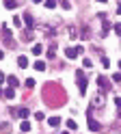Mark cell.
<instances>
[{"mask_svg":"<svg viewBox=\"0 0 121 134\" xmlns=\"http://www.w3.org/2000/svg\"><path fill=\"white\" fill-rule=\"evenodd\" d=\"M76 82L78 87H80V95L86 93V74L84 71H76Z\"/></svg>","mask_w":121,"mask_h":134,"instance_id":"obj_1","label":"cell"},{"mask_svg":"<svg viewBox=\"0 0 121 134\" xmlns=\"http://www.w3.org/2000/svg\"><path fill=\"white\" fill-rule=\"evenodd\" d=\"M82 52H84V48H82V46H76V48H65V56H67V58H78Z\"/></svg>","mask_w":121,"mask_h":134,"instance_id":"obj_2","label":"cell"},{"mask_svg":"<svg viewBox=\"0 0 121 134\" xmlns=\"http://www.w3.org/2000/svg\"><path fill=\"white\" fill-rule=\"evenodd\" d=\"M104 104H106V93H104V91H100V93L93 97L91 106H93V108H104Z\"/></svg>","mask_w":121,"mask_h":134,"instance_id":"obj_3","label":"cell"},{"mask_svg":"<svg viewBox=\"0 0 121 134\" xmlns=\"http://www.w3.org/2000/svg\"><path fill=\"white\" fill-rule=\"evenodd\" d=\"M86 119H89V128H91V132H100V130H102V125H100L97 121H93V113H91V110L86 113Z\"/></svg>","mask_w":121,"mask_h":134,"instance_id":"obj_4","label":"cell"},{"mask_svg":"<svg viewBox=\"0 0 121 134\" xmlns=\"http://www.w3.org/2000/svg\"><path fill=\"white\" fill-rule=\"evenodd\" d=\"M30 115L28 108H13V117H20V119H26Z\"/></svg>","mask_w":121,"mask_h":134,"instance_id":"obj_5","label":"cell"},{"mask_svg":"<svg viewBox=\"0 0 121 134\" xmlns=\"http://www.w3.org/2000/svg\"><path fill=\"white\" fill-rule=\"evenodd\" d=\"M97 85L102 87V91H104V93H106V91H110V82L104 78V76H100V78H97Z\"/></svg>","mask_w":121,"mask_h":134,"instance_id":"obj_6","label":"cell"},{"mask_svg":"<svg viewBox=\"0 0 121 134\" xmlns=\"http://www.w3.org/2000/svg\"><path fill=\"white\" fill-rule=\"evenodd\" d=\"M24 22H26V28H32V26H35V20H32V15H30V13H26V15H24Z\"/></svg>","mask_w":121,"mask_h":134,"instance_id":"obj_7","label":"cell"},{"mask_svg":"<svg viewBox=\"0 0 121 134\" xmlns=\"http://www.w3.org/2000/svg\"><path fill=\"white\" fill-rule=\"evenodd\" d=\"M67 35H69V39H78V30H76V26H69V28H67Z\"/></svg>","mask_w":121,"mask_h":134,"instance_id":"obj_8","label":"cell"},{"mask_svg":"<svg viewBox=\"0 0 121 134\" xmlns=\"http://www.w3.org/2000/svg\"><path fill=\"white\" fill-rule=\"evenodd\" d=\"M80 37H82V39H89V37H91L89 26H82V28H80Z\"/></svg>","mask_w":121,"mask_h":134,"instance_id":"obj_9","label":"cell"},{"mask_svg":"<svg viewBox=\"0 0 121 134\" xmlns=\"http://www.w3.org/2000/svg\"><path fill=\"white\" fill-rule=\"evenodd\" d=\"M22 39L26 41V43H30V41H32V32H30V28H28V30H24V35H22Z\"/></svg>","mask_w":121,"mask_h":134,"instance_id":"obj_10","label":"cell"},{"mask_svg":"<svg viewBox=\"0 0 121 134\" xmlns=\"http://www.w3.org/2000/svg\"><path fill=\"white\" fill-rule=\"evenodd\" d=\"M17 65H20L22 69H24V67H28V58H26V56H20V58H17Z\"/></svg>","mask_w":121,"mask_h":134,"instance_id":"obj_11","label":"cell"},{"mask_svg":"<svg viewBox=\"0 0 121 134\" xmlns=\"http://www.w3.org/2000/svg\"><path fill=\"white\" fill-rule=\"evenodd\" d=\"M4 97H7V99H13V97H15V91H13V87H9V89L4 91Z\"/></svg>","mask_w":121,"mask_h":134,"instance_id":"obj_12","label":"cell"},{"mask_svg":"<svg viewBox=\"0 0 121 134\" xmlns=\"http://www.w3.org/2000/svg\"><path fill=\"white\" fill-rule=\"evenodd\" d=\"M35 69H37V71H46V63H43V61H37V63H35Z\"/></svg>","mask_w":121,"mask_h":134,"instance_id":"obj_13","label":"cell"},{"mask_svg":"<svg viewBox=\"0 0 121 134\" xmlns=\"http://www.w3.org/2000/svg\"><path fill=\"white\" fill-rule=\"evenodd\" d=\"M48 123L52 125V128H56V125L60 123V119H58V117H50V119H48Z\"/></svg>","mask_w":121,"mask_h":134,"instance_id":"obj_14","label":"cell"},{"mask_svg":"<svg viewBox=\"0 0 121 134\" xmlns=\"http://www.w3.org/2000/svg\"><path fill=\"white\" fill-rule=\"evenodd\" d=\"M54 54H56V46L52 43V46L48 48V58H54Z\"/></svg>","mask_w":121,"mask_h":134,"instance_id":"obj_15","label":"cell"},{"mask_svg":"<svg viewBox=\"0 0 121 134\" xmlns=\"http://www.w3.org/2000/svg\"><path fill=\"white\" fill-rule=\"evenodd\" d=\"M20 128H22V132H30V123H28V121L24 119V121L20 123Z\"/></svg>","mask_w":121,"mask_h":134,"instance_id":"obj_16","label":"cell"},{"mask_svg":"<svg viewBox=\"0 0 121 134\" xmlns=\"http://www.w3.org/2000/svg\"><path fill=\"white\" fill-rule=\"evenodd\" d=\"M7 82H9V87H13V89L17 87V78H15V76H9V78H7Z\"/></svg>","mask_w":121,"mask_h":134,"instance_id":"obj_17","label":"cell"},{"mask_svg":"<svg viewBox=\"0 0 121 134\" xmlns=\"http://www.w3.org/2000/svg\"><path fill=\"white\" fill-rule=\"evenodd\" d=\"M4 7H7V9H15L17 2H15V0H4Z\"/></svg>","mask_w":121,"mask_h":134,"instance_id":"obj_18","label":"cell"},{"mask_svg":"<svg viewBox=\"0 0 121 134\" xmlns=\"http://www.w3.org/2000/svg\"><path fill=\"white\" fill-rule=\"evenodd\" d=\"M0 132H2V134L11 132V125H9V123H0Z\"/></svg>","mask_w":121,"mask_h":134,"instance_id":"obj_19","label":"cell"},{"mask_svg":"<svg viewBox=\"0 0 121 134\" xmlns=\"http://www.w3.org/2000/svg\"><path fill=\"white\" fill-rule=\"evenodd\" d=\"M108 30H110V24H108V22H104V28H102V37H106V35H108Z\"/></svg>","mask_w":121,"mask_h":134,"instance_id":"obj_20","label":"cell"},{"mask_svg":"<svg viewBox=\"0 0 121 134\" xmlns=\"http://www.w3.org/2000/svg\"><path fill=\"white\" fill-rule=\"evenodd\" d=\"M58 4H60V7H63V9H65V11H69V9H72V4H69V2H67V0H58Z\"/></svg>","mask_w":121,"mask_h":134,"instance_id":"obj_21","label":"cell"},{"mask_svg":"<svg viewBox=\"0 0 121 134\" xmlns=\"http://www.w3.org/2000/svg\"><path fill=\"white\" fill-rule=\"evenodd\" d=\"M67 128H69V130H78V123H76L74 119H69V121H67Z\"/></svg>","mask_w":121,"mask_h":134,"instance_id":"obj_22","label":"cell"},{"mask_svg":"<svg viewBox=\"0 0 121 134\" xmlns=\"http://www.w3.org/2000/svg\"><path fill=\"white\" fill-rule=\"evenodd\" d=\"M41 52H43V48H41L39 43H37V46H32V54H41Z\"/></svg>","mask_w":121,"mask_h":134,"instance_id":"obj_23","label":"cell"},{"mask_svg":"<svg viewBox=\"0 0 121 134\" xmlns=\"http://www.w3.org/2000/svg\"><path fill=\"white\" fill-rule=\"evenodd\" d=\"M46 7H48V9H54V7H56V2H54V0H48V2H46Z\"/></svg>","mask_w":121,"mask_h":134,"instance_id":"obj_24","label":"cell"},{"mask_svg":"<svg viewBox=\"0 0 121 134\" xmlns=\"http://www.w3.org/2000/svg\"><path fill=\"white\" fill-rule=\"evenodd\" d=\"M26 87L32 89V87H35V80H32V78H28V80H26Z\"/></svg>","mask_w":121,"mask_h":134,"instance_id":"obj_25","label":"cell"},{"mask_svg":"<svg viewBox=\"0 0 121 134\" xmlns=\"http://www.w3.org/2000/svg\"><path fill=\"white\" fill-rule=\"evenodd\" d=\"M13 26H22V20L20 18H13Z\"/></svg>","mask_w":121,"mask_h":134,"instance_id":"obj_26","label":"cell"},{"mask_svg":"<svg viewBox=\"0 0 121 134\" xmlns=\"http://www.w3.org/2000/svg\"><path fill=\"white\" fill-rule=\"evenodd\" d=\"M102 65H104V67H110V61H108V58H106V56H104V58H102Z\"/></svg>","mask_w":121,"mask_h":134,"instance_id":"obj_27","label":"cell"},{"mask_svg":"<svg viewBox=\"0 0 121 134\" xmlns=\"http://www.w3.org/2000/svg\"><path fill=\"white\" fill-rule=\"evenodd\" d=\"M82 65H84V67H91L93 63H91V58H84V61H82Z\"/></svg>","mask_w":121,"mask_h":134,"instance_id":"obj_28","label":"cell"},{"mask_svg":"<svg viewBox=\"0 0 121 134\" xmlns=\"http://www.w3.org/2000/svg\"><path fill=\"white\" fill-rule=\"evenodd\" d=\"M35 119H37V121H41V119H43V113H41V110H39V113H35Z\"/></svg>","mask_w":121,"mask_h":134,"instance_id":"obj_29","label":"cell"},{"mask_svg":"<svg viewBox=\"0 0 121 134\" xmlns=\"http://www.w3.org/2000/svg\"><path fill=\"white\" fill-rule=\"evenodd\" d=\"M115 32H117L119 37H121V24H115Z\"/></svg>","mask_w":121,"mask_h":134,"instance_id":"obj_30","label":"cell"},{"mask_svg":"<svg viewBox=\"0 0 121 134\" xmlns=\"http://www.w3.org/2000/svg\"><path fill=\"white\" fill-rule=\"evenodd\" d=\"M115 106H117V108H121V97H115Z\"/></svg>","mask_w":121,"mask_h":134,"instance_id":"obj_31","label":"cell"},{"mask_svg":"<svg viewBox=\"0 0 121 134\" xmlns=\"http://www.w3.org/2000/svg\"><path fill=\"white\" fill-rule=\"evenodd\" d=\"M112 78H115V80L119 82V80H121V74H115V76H112Z\"/></svg>","mask_w":121,"mask_h":134,"instance_id":"obj_32","label":"cell"},{"mask_svg":"<svg viewBox=\"0 0 121 134\" xmlns=\"http://www.w3.org/2000/svg\"><path fill=\"white\" fill-rule=\"evenodd\" d=\"M2 82H4V74L0 71V85H2Z\"/></svg>","mask_w":121,"mask_h":134,"instance_id":"obj_33","label":"cell"},{"mask_svg":"<svg viewBox=\"0 0 121 134\" xmlns=\"http://www.w3.org/2000/svg\"><path fill=\"white\" fill-rule=\"evenodd\" d=\"M117 13H119V15H121V2H119V7H117Z\"/></svg>","mask_w":121,"mask_h":134,"instance_id":"obj_34","label":"cell"},{"mask_svg":"<svg viewBox=\"0 0 121 134\" xmlns=\"http://www.w3.org/2000/svg\"><path fill=\"white\" fill-rule=\"evenodd\" d=\"M2 58H4V52H2V50H0V61H2Z\"/></svg>","mask_w":121,"mask_h":134,"instance_id":"obj_35","label":"cell"},{"mask_svg":"<svg viewBox=\"0 0 121 134\" xmlns=\"http://www.w3.org/2000/svg\"><path fill=\"white\" fill-rule=\"evenodd\" d=\"M0 95H4V89H0Z\"/></svg>","mask_w":121,"mask_h":134,"instance_id":"obj_36","label":"cell"},{"mask_svg":"<svg viewBox=\"0 0 121 134\" xmlns=\"http://www.w3.org/2000/svg\"><path fill=\"white\" fill-rule=\"evenodd\" d=\"M32 2H43V0H32Z\"/></svg>","mask_w":121,"mask_h":134,"instance_id":"obj_37","label":"cell"},{"mask_svg":"<svg viewBox=\"0 0 121 134\" xmlns=\"http://www.w3.org/2000/svg\"><path fill=\"white\" fill-rule=\"evenodd\" d=\"M119 69H121V61H119Z\"/></svg>","mask_w":121,"mask_h":134,"instance_id":"obj_38","label":"cell"},{"mask_svg":"<svg viewBox=\"0 0 121 134\" xmlns=\"http://www.w3.org/2000/svg\"><path fill=\"white\" fill-rule=\"evenodd\" d=\"M100 2H106V0H100Z\"/></svg>","mask_w":121,"mask_h":134,"instance_id":"obj_39","label":"cell"},{"mask_svg":"<svg viewBox=\"0 0 121 134\" xmlns=\"http://www.w3.org/2000/svg\"><path fill=\"white\" fill-rule=\"evenodd\" d=\"M63 134H69V132H63Z\"/></svg>","mask_w":121,"mask_h":134,"instance_id":"obj_40","label":"cell"}]
</instances>
